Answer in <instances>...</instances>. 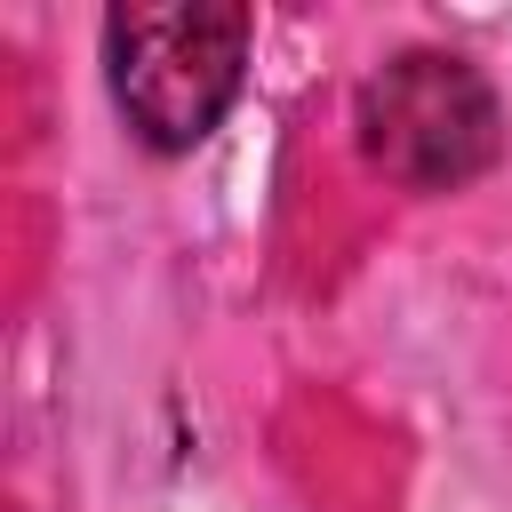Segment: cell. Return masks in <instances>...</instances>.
<instances>
[{
  "label": "cell",
  "instance_id": "obj_1",
  "mask_svg": "<svg viewBox=\"0 0 512 512\" xmlns=\"http://www.w3.org/2000/svg\"><path fill=\"white\" fill-rule=\"evenodd\" d=\"M256 16L240 0H176V8H112L104 16V88L128 136L160 160H184L224 128L248 80Z\"/></svg>",
  "mask_w": 512,
  "mask_h": 512
},
{
  "label": "cell",
  "instance_id": "obj_2",
  "mask_svg": "<svg viewBox=\"0 0 512 512\" xmlns=\"http://www.w3.org/2000/svg\"><path fill=\"white\" fill-rule=\"evenodd\" d=\"M360 160L400 192H464L504 160V104L456 48H400L352 96Z\"/></svg>",
  "mask_w": 512,
  "mask_h": 512
}]
</instances>
